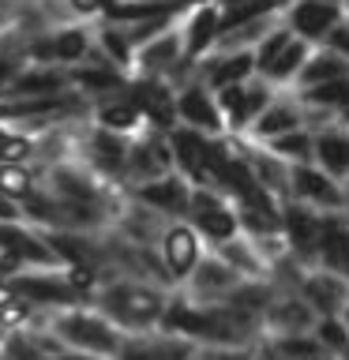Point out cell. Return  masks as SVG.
<instances>
[{"label": "cell", "instance_id": "6da1fadb", "mask_svg": "<svg viewBox=\"0 0 349 360\" xmlns=\"http://www.w3.org/2000/svg\"><path fill=\"white\" fill-rule=\"evenodd\" d=\"M169 285L146 278H128V274H113L101 281V289L94 292V304L120 326L124 334H139V330H158L165 323V311L173 304Z\"/></svg>", "mask_w": 349, "mask_h": 360}, {"label": "cell", "instance_id": "7a4b0ae2", "mask_svg": "<svg viewBox=\"0 0 349 360\" xmlns=\"http://www.w3.org/2000/svg\"><path fill=\"white\" fill-rule=\"evenodd\" d=\"M45 323L56 330V338L64 342V349H83V353H101V356L117 360L120 345H124V330L98 308L94 300L45 311Z\"/></svg>", "mask_w": 349, "mask_h": 360}, {"label": "cell", "instance_id": "3957f363", "mask_svg": "<svg viewBox=\"0 0 349 360\" xmlns=\"http://www.w3.org/2000/svg\"><path fill=\"white\" fill-rule=\"evenodd\" d=\"M312 49H315V45L297 38V34L286 27V19H281L278 27L255 45V72L263 79H270L274 86L286 90V86L297 83V75H300L304 60L312 56Z\"/></svg>", "mask_w": 349, "mask_h": 360}, {"label": "cell", "instance_id": "277c9868", "mask_svg": "<svg viewBox=\"0 0 349 360\" xmlns=\"http://www.w3.org/2000/svg\"><path fill=\"white\" fill-rule=\"evenodd\" d=\"M128 150H132V135H120L113 128L87 120L79 128V143H75V158L87 162L98 176H106L109 184L124 188V169H128Z\"/></svg>", "mask_w": 349, "mask_h": 360}, {"label": "cell", "instance_id": "5b68a950", "mask_svg": "<svg viewBox=\"0 0 349 360\" xmlns=\"http://www.w3.org/2000/svg\"><path fill=\"white\" fill-rule=\"evenodd\" d=\"M188 221L199 229V236L207 240V248H218L233 236H241V207L233 202L229 191L222 188H196L191 191V207Z\"/></svg>", "mask_w": 349, "mask_h": 360}, {"label": "cell", "instance_id": "8992f818", "mask_svg": "<svg viewBox=\"0 0 349 360\" xmlns=\"http://www.w3.org/2000/svg\"><path fill=\"white\" fill-rule=\"evenodd\" d=\"M281 86H274L270 79L263 75H252L244 83H233V86H222L218 90V101H222V117H225V128L229 135H248V128L255 124V117L263 112L270 101H274Z\"/></svg>", "mask_w": 349, "mask_h": 360}, {"label": "cell", "instance_id": "52a82bcc", "mask_svg": "<svg viewBox=\"0 0 349 360\" xmlns=\"http://www.w3.org/2000/svg\"><path fill=\"white\" fill-rule=\"evenodd\" d=\"M218 139L222 135H207L199 128H188V124H177V128L169 131L177 169L196 188H218V176H214V150H218Z\"/></svg>", "mask_w": 349, "mask_h": 360}, {"label": "cell", "instance_id": "ba28073f", "mask_svg": "<svg viewBox=\"0 0 349 360\" xmlns=\"http://www.w3.org/2000/svg\"><path fill=\"white\" fill-rule=\"evenodd\" d=\"M158 252H162V263L173 278V285L180 289L191 278V270L203 263V255L210 252L207 240L199 236V229L188 218H173L162 229V240H158Z\"/></svg>", "mask_w": 349, "mask_h": 360}, {"label": "cell", "instance_id": "9c48e42d", "mask_svg": "<svg viewBox=\"0 0 349 360\" xmlns=\"http://www.w3.org/2000/svg\"><path fill=\"white\" fill-rule=\"evenodd\" d=\"M177 169L173 158V143H169V131L162 128H143L139 135H132V150H128V169H124V191L143 184V180L165 176Z\"/></svg>", "mask_w": 349, "mask_h": 360}, {"label": "cell", "instance_id": "30bf717a", "mask_svg": "<svg viewBox=\"0 0 349 360\" xmlns=\"http://www.w3.org/2000/svg\"><path fill=\"white\" fill-rule=\"evenodd\" d=\"M323 210L308 207V202L286 199L281 202V236H286V248L304 263H319V240H323Z\"/></svg>", "mask_w": 349, "mask_h": 360}, {"label": "cell", "instance_id": "8fae6325", "mask_svg": "<svg viewBox=\"0 0 349 360\" xmlns=\"http://www.w3.org/2000/svg\"><path fill=\"white\" fill-rule=\"evenodd\" d=\"M345 15H349L345 4H338V0H289L286 11H281L286 27L312 45H323L326 34H331Z\"/></svg>", "mask_w": 349, "mask_h": 360}, {"label": "cell", "instance_id": "7c38bea8", "mask_svg": "<svg viewBox=\"0 0 349 360\" xmlns=\"http://www.w3.org/2000/svg\"><path fill=\"white\" fill-rule=\"evenodd\" d=\"M191 191H196V184H191L180 169H173V173H165V176H154V180H143V184L128 188V195L135 202H143V207L165 214V218H188Z\"/></svg>", "mask_w": 349, "mask_h": 360}, {"label": "cell", "instance_id": "4fadbf2b", "mask_svg": "<svg viewBox=\"0 0 349 360\" xmlns=\"http://www.w3.org/2000/svg\"><path fill=\"white\" fill-rule=\"evenodd\" d=\"M128 94L135 98V105L143 109V117L151 128H162V131H173L180 124V112H177V86L169 79H158V75H132L128 79Z\"/></svg>", "mask_w": 349, "mask_h": 360}, {"label": "cell", "instance_id": "5bb4252c", "mask_svg": "<svg viewBox=\"0 0 349 360\" xmlns=\"http://www.w3.org/2000/svg\"><path fill=\"white\" fill-rule=\"evenodd\" d=\"M177 112H180V124L188 128H199L207 135H225V117H222V101H218V90H210L203 79H188L184 86H177Z\"/></svg>", "mask_w": 349, "mask_h": 360}, {"label": "cell", "instance_id": "9a60e30c", "mask_svg": "<svg viewBox=\"0 0 349 360\" xmlns=\"http://www.w3.org/2000/svg\"><path fill=\"white\" fill-rule=\"evenodd\" d=\"M241 281H244L241 270L229 266V263H225V259L210 248V252L203 255V263L191 270V278L180 285V292H184V297H191V300H199V304H218V300L229 297V292L241 285Z\"/></svg>", "mask_w": 349, "mask_h": 360}, {"label": "cell", "instance_id": "2e32d148", "mask_svg": "<svg viewBox=\"0 0 349 360\" xmlns=\"http://www.w3.org/2000/svg\"><path fill=\"white\" fill-rule=\"evenodd\" d=\"M289 199L297 202H308L315 210H342V180L331 176L319 162H300L293 165V180H289Z\"/></svg>", "mask_w": 349, "mask_h": 360}, {"label": "cell", "instance_id": "e0dca14e", "mask_svg": "<svg viewBox=\"0 0 349 360\" xmlns=\"http://www.w3.org/2000/svg\"><path fill=\"white\" fill-rule=\"evenodd\" d=\"M304 124H308V105L300 101L297 90L286 86V90H278L274 101L255 117V124L248 128V139L270 143V139H278V135H286L293 128H304Z\"/></svg>", "mask_w": 349, "mask_h": 360}, {"label": "cell", "instance_id": "ac0fdd59", "mask_svg": "<svg viewBox=\"0 0 349 360\" xmlns=\"http://www.w3.org/2000/svg\"><path fill=\"white\" fill-rule=\"evenodd\" d=\"M319 323V311L308 304L300 289H281L270 308L263 311V334L267 338H278V334H304V330H315Z\"/></svg>", "mask_w": 349, "mask_h": 360}, {"label": "cell", "instance_id": "d6986e66", "mask_svg": "<svg viewBox=\"0 0 349 360\" xmlns=\"http://www.w3.org/2000/svg\"><path fill=\"white\" fill-rule=\"evenodd\" d=\"M180 34H184L188 60H203L218 49L222 41V4H191L180 15Z\"/></svg>", "mask_w": 349, "mask_h": 360}, {"label": "cell", "instance_id": "ffe728a7", "mask_svg": "<svg viewBox=\"0 0 349 360\" xmlns=\"http://www.w3.org/2000/svg\"><path fill=\"white\" fill-rule=\"evenodd\" d=\"M300 292L308 297V304L319 315H342L349 308V278L342 270L331 266H308V274L300 281Z\"/></svg>", "mask_w": 349, "mask_h": 360}, {"label": "cell", "instance_id": "44dd1931", "mask_svg": "<svg viewBox=\"0 0 349 360\" xmlns=\"http://www.w3.org/2000/svg\"><path fill=\"white\" fill-rule=\"evenodd\" d=\"M196 75L210 90L244 83V79L255 75V49H214L210 56H203L196 64Z\"/></svg>", "mask_w": 349, "mask_h": 360}, {"label": "cell", "instance_id": "7402d4cb", "mask_svg": "<svg viewBox=\"0 0 349 360\" xmlns=\"http://www.w3.org/2000/svg\"><path fill=\"white\" fill-rule=\"evenodd\" d=\"M241 150L248 158V169L255 173V180L263 188H270L278 199H289V180H293V165L286 162L281 154H274L267 143H255L248 139V135H241Z\"/></svg>", "mask_w": 349, "mask_h": 360}, {"label": "cell", "instance_id": "603a6c76", "mask_svg": "<svg viewBox=\"0 0 349 360\" xmlns=\"http://www.w3.org/2000/svg\"><path fill=\"white\" fill-rule=\"evenodd\" d=\"M61 90H72V68L27 60L19 68V75L11 79L8 98H42V94H61Z\"/></svg>", "mask_w": 349, "mask_h": 360}, {"label": "cell", "instance_id": "cb8c5ba5", "mask_svg": "<svg viewBox=\"0 0 349 360\" xmlns=\"http://www.w3.org/2000/svg\"><path fill=\"white\" fill-rule=\"evenodd\" d=\"M90 120L101 124V128H113L120 135H139L143 128H151L143 117V109L135 105V98L128 94V86L117 90V94H106L94 101V109H90Z\"/></svg>", "mask_w": 349, "mask_h": 360}, {"label": "cell", "instance_id": "d4e9b609", "mask_svg": "<svg viewBox=\"0 0 349 360\" xmlns=\"http://www.w3.org/2000/svg\"><path fill=\"white\" fill-rule=\"evenodd\" d=\"M315 162L331 176L345 180L349 176V128H342L338 120L315 128Z\"/></svg>", "mask_w": 349, "mask_h": 360}, {"label": "cell", "instance_id": "484cf974", "mask_svg": "<svg viewBox=\"0 0 349 360\" xmlns=\"http://www.w3.org/2000/svg\"><path fill=\"white\" fill-rule=\"evenodd\" d=\"M94 38H98V53L106 56L109 64H117L124 68V72L132 75V68H135V41H132V34L124 22L117 19H94Z\"/></svg>", "mask_w": 349, "mask_h": 360}, {"label": "cell", "instance_id": "4316f807", "mask_svg": "<svg viewBox=\"0 0 349 360\" xmlns=\"http://www.w3.org/2000/svg\"><path fill=\"white\" fill-rule=\"evenodd\" d=\"M349 75V60L342 53H334L331 45H315L312 56L304 60L297 83H293V90H308V86H319V83H331V79H342Z\"/></svg>", "mask_w": 349, "mask_h": 360}, {"label": "cell", "instance_id": "83f0119b", "mask_svg": "<svg viewBox=\"0 0 349 360\" xmlns=\"http://www.w3.org/2000/svg\"><path fill=\"white\" fill-rule=\"evenodd\" d=\"M214 252H218L229 266L241 270L244 278H270V259L263 255V248H259L248 233H241V236H233V240L218 244Z\"/></svg>", "mask_w": 349, "mask_h": 360}, {"label": "cell", "instance_id": "f1b7e54d", "mask_svg": "<svg viewBox=\"0 0 349 360\" xmlns=\"http://www.w3.org/2000/svg\"><path fill=\"white\" fill-rule=\"evenodd\" d=\"M0 191L27 202L30 195L42 191V169L34 162H0Z\"/></svg>", "mask_w": 349, "mask_h": 360}, {"label": "cell", "instance_id": "f546056e", "mask_svg": "<svg viewBox=\"0 0 349 360\" xmlns=\"http://www.w3.org/2000/svg\"><path fill=\"white\" fill-rule=\"evenodd\" d=\"M300 94V101L308 109H315V112H334L338 117V109L349 101V75H342V79H331V83H319V86H308V90H297Z\"/></svg>", "mask_w": 349, "mask_h": 360}, {"label": "cell", "instance_id": "4dcf8cb0", "mask_svg": "<svg viewBox=\"0 0 349 360\" xmlns=\"http://www.w3.org/2000/svg\"><path fill=\"white\" fill-rule=\"evenodd\" d=\"M274 154H281L289 165H300V162H315V131L304 124V128H293L286 135H278V139L267 143Z\"/></svg>", "mask_w": 349, "mask_h": 360}, {"label": "cell", "instance_id": "1f68e13d", "mask_svg": "<svg viewBox=\"0 0 349 360\" xmlns=\"http://www.w3.org/2000/svg\"><path fill=\"white\" fill-rule=\"evenodd\" d=\"M315 338H319V345L326 349V353L338 356V349H342L345 338H349L345 315H319V323H315Z\"/></svg>", "mask_w": 349, "mask_h": 360}, {"label": "cell", "instance_id": "d6a6232c", "mask_svg": "<svg viewBox=\"0 0 349 360\" xmlns=\"http://www.w3.org/2000/svg\"><path fill=\"white\" fill-rule=\"evenodd\" d=\"M323 45H331L334 53H342L345 60H349V15H345L342 22H338V27H334L331 34H326V41H323Z\"/></svg>", "mask_w": 349, "mask_h": 360}, {"label": "cell", "instance_id": "836d02e7", "mask_svg": "<svg viewBox=\"0 0 349 360\" xmlns=\"http://www.w3.org/2000/svg\"><path fill=\"white\" fill-rule=\"evenodd\" d=\"M0 221H27V210H23V202L11 199L8 191H0Z\"/></svg>", "mask_w": 349, "mask_h": 360}, {"label": "cell", "instance_id": "e575fe53", "mask_svg": "<svg viewBox=\"0 0 349 360\" xmlns=\"http://www.w3.org/2000/svg\"><path fill=\"white\" fill-rule=\"evenodd\" d=\"M53 360H113V356H101V353H83V349H64L61 356Z\"/></svg>", "mask_w": 349, "mask_h": 360}, {"label": "cell", "instance_id": "d590c367", "mask_svg": "<svg viewBox=\"0 0 349 360\" xmlns=\"http://www.w3.org/2000/svg\"><path fill=\"white\" fill-rule=\"evenodd\" d=\"M338 124H342V128H349V101H345L342 109H338Z\"/></svg>", "mask_w": 349, "mask_h": 360}, {"label": "cell", "instance_id": "8d00e7d4", "mask_svg": "<svg viewBox=\"0 0 349 360\" xmlns=\"http://www.w3.org/2000/svg\"><path fill=\"white\" fill-rule=\"evenodd\" d=\"M342 195H345V202H342V210H345V214H349V176H345V180H342Z\"/></svg>", "mask_w": 349, "mask_h": 360}, {"label": "cell", "instance_id": "74e56055", "mask_svg": "<svg viewBox=\"0 0 349 360\" xmlns=\"http://www.w3.org/2000/svg\"><path fill=\"white\" fill-rule=\"evenodd\" d=\"M338 360H349V338H345V345L338 349Z\"/></svg>", "mask_w": 349, "mask_h": 360}, {"label": "cell", "instance_id": "f35d334b", "mask_svg": "<svg viewBox=\"0 0 349 360\" xmlns=\"http://www.w3.org/2000/svg\"><path fill=\"white\" fill-rule=\"evenodd\" d=\"M342 315H345V323H349V308H345V311H342Z\"/></svg>", "mask_w": 349, "mask_h": 360}, {"label": "cell", "instance_id": "ab89813d", "mask_svg": "<svg viewBox=\"0 0 349 360\" xmlns=\"http://www.w3.org/2000/svg\"><path fill=\"white\" fill-rule=\"evenodd\" d=\"M0 360H4V349H0Z\"/></svg>", "mask_w": 349, "mask_h": 360}, {"label": "cell", "instance_id": "60d3db41", "mask_svg": "<svg viewBox=\"0 0 349 360\" xmlns=\"http://www.w3.org/2000/svg\"><path fill=\"white\" fill-rule=\"evenodd\" d=\"M345 11H349V0H345Z\"/></svg>", "mask_w": 349, "mask_h": 360}, {"label": "cell", "instance_id": "b9f144b4", "mask_svg": "<svg viewBox=\"0 0 349 360\" xmlns=\"http://www.w3.org/2000/svg\"><path fill=\"white\" fill-rule=\"evenodd\" d=\"M338 4H345V0H338Z\"/></svg>", "mask_w": 349, "mask_h": 360}]
</instances>
